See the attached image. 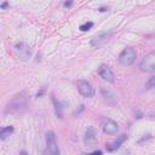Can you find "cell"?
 <instances>
[{
    "instance_id": "cell-13",
    "label": "cell",
    "mask_w": 155,
    "mask_h": 155,
    "mask_svg": "<svg viewBox=\"0 0 155 155\" xmlns=\"http://www.w3.org/2000/svg\"><path fill=\"white\" fill-rule=\"evenodd\" d=\"M53 103H54V109H56V115L59 117V119H62L63 117V113H62V107H61V103L59 102H57L54 98H53Z\"/></svg>"
},
{
    "instance_id": "cell-4",
    "label": "cell",
    "mask_w": 155,
    "mask_h": 155,
    "mask_svg": "<svg viewBox=\"0 0 155 155\" xmlns=\"http://www.w3.org/2000/svg\"><path fill=\"white\" fill-rule=\"evenodd\" d=\"M46 145H47V150L50 154L52 155H58L59 154V149L57 145V140H56V136L52 131L46 132Z\"/></svg>"
},
{
    "instance_id": "cell-7",
    "label": "cell",
    "mask_w": 155,
    "mask_h": 155,
    "mask_svg": "<svg viewBox=\"0 0 155 155\" xmlns=\"http://www.w3.org/2000/svg\"><path fill=\"white\" fill-rule=\"evenodd\" d=\"M119 127L115 121L111 119H104L103 120V132L107 134H116Z\"/></svg>"
},
{
    "instance_id": "cell-14",
    "label": "cell",
    "mask_w": 155,
    "mask_h": 155,
    "mask_svg": "<svg viewBox=\"0 0 155 155\" xmlns=\"http://www.w3.org/2000/svg\"><path fill=\"white\" fill-rule=\"evenodd\" d=\"M101 91H102L103 96L105 97V99H108V101H110L111 98H114V97H115V96H114L109 90H105V87H104V86H101Z\"/></svg>"
},
{
    "instance_id": "cell-9",
    "label": "cell",
    "mask_w": 155,
    "mask_h": 155,
    "mask_svg": "<svg viewBox=\"0 0 155 155\" xmlns=\"http://www.w3.org/2000/svg\"><path fill=\"white\" fill-rule=\"evenodd\" d=\"M16 50H17V53L21 57V59L25 61V59H28L30 57V48L25 44H23V42L17 44L16 45Z\"/></svg>"
},
{
    "instance_id": "cell-12",
    "label": "cell",
    "mask_w": 155,
    "mask_h": 155,
    "mask_svg": "<svg viewBox=\"0 0 155 155\" xmlns=\"http://www.w3.org/2000/svg\"><path fill=\"white\" fill-rule=\"evenodd\" d=\"M12 132H13V127H12V126L2 127L1 131H0V138H1V139H6Z\"/></svg>"
},
{
    "instance_id": "cell-8",
    "label": "cell",
    "mask_w": 155,
    "mask_h": 155,
    "mask_svg": "<svg viewBox=\"0 0 155 155\" xmlns=\"http://www.w3.org/2000/svg\"><path fill=\"white\" fill-rule=\"evenodd\" d=\"M98 74H99V76L102 79H104V80H107L109 82H113L114 81V74H113L111 69L108 65H105V64H102L98 68Z\"/></svg>"
},
{
    "instance_id": "cell-5",
    "label": "cell",
    "mask_w": 155,
    "mask_h": 155,
    "mask_svg": "<svg viewBox=\"0 0 155 155\" xmlns=\"http://www.w3.org/2000/svg\"><path fill=\"white\" fill-rule=\"evenodd\" d=\"M76 86H78V91H79L84 97H87V98L93 97L94 91H93L92 85H91L88 81H86V80H79L78 84H76Z\"/></svg>"
},
{
    "instance_id": "cell-11",
    "label": "cell",
    "mask_w": 155,
    "mask_h": 155,
    "mask_svg": "<svg viewBox=\"0 0 155 155\" xmlns=\"http://www.w3.org/2000/svg\"><path fill=\"white\" fill-rule=\"evenodd\" d=\"M126 139H127V136H126V134H122L121 137H119V138H117V140H114V142L107 143V144H105V149H107L108 151H114V150L119 149V148H120V145L122 144V142H124V140H126Z\"/></svg>"
},
{
    "instance_id": "cell-2",
    "label": "cell",
    "mask_w": 155,
    "mask_h": 155,
    "mask_svg": "<svg viewBox=\"0 0 155 155\" xmlns=\"http://www.w3.org/2000/svg\"><path fill=\"white\" fill-rule=\"evenodd\" d=\"M136 57H137L136 50L132 48V47H127V48L122 50L121 53L119 54V62L122 65H131L134 62Z\"/></svg>"
},
{
    "instance_id": "cell-1",
    "label": "cell",
    "mask_w": 155,
    "mask_h": 155,
    "mask_svg": "<svg viewBox=\"0 0 155 155\" xmlns=\"http://www.w3.org/2000/svg\"><path fill=\"white\" fill-rule=\"evenodd\" d=\"M25 97L21 93V94H17L13 99H11V102L7 104L6 107V113H11V114H16V113H19L22 111L24 108H25Z\"/></svg>"
},
{
    "instance_id": "cell-6",
    "label": "cell",
    "mask_w": 155,
    "mask_h": 155,
    "mask_svg": "<svg viewBox=\"0 0 155 155\" xmlns=\"http://www.w3.org/2000/svg\"><path fill=\"white\" fill-rule=\"evenodd\" d=\"M84 143L86 147H94L97 143V137H96V131L93 127H88L87 131L85 132L84 136Z\"/></svg>"
},
{
    "instance_id": "cell-17",
    "label": "cell",
    "mask_w": 155,
    "mask_h": 155,
    "mask_svg": "<svg viewBox=\"0 0 155 155\" xmlns=\"http://www.w3.org/2000/svg\"><path fill=\"white\" fill-rule=\"evenodd\" d=\"M71 4H73V0H68V1H65V2H64V6L69 7V6H71Z\"/></svg>"
},
{
    "instance_id": "cell-18",
    "label": "cell",
    "mask_w": 155,
    "mask_h": 155,
    "mask_svg": "<svg viewBox=\"0 0 155 155\" xmlns=\"http://www.w3.org/2000/svg\"><path fill=\"white\" fill-rule=\"evenodd\" d=\"M93 154H102V151L101 150H96V151H93Z\"/></svg>"
},
{
    "instance_id": "cell-16",
    "label": "cell",
    "mask_w": 155,
    "mask_h": 155,
    "mask_svg": "<svg viewBox=\"0 0 155 155\" xmlns=\"http://www.w3.org/2000/svg\"><path fill=\"white\" fill-rule=\"evenodd\" d=\"M147 88H150V87H155V76H153V78H150L149 80H148V82H147Z\"/></svg>"
},
{
    "instance_id": "cell-15",
    "label": "cell",
    "mask_w": 155,
    "mask_h": 155,
    "mask_svg": "<svg viewBox=\"0 0 155 155\" xmlns=\"http://www.w3.org/2000/svg\"><path fill=\"white\" fill-rule=\"evenodd\" d=\"M92 27H93V23H92V22H86V23H84V24L80 25V30H81V31H87V30H90Z\"/></svg>"
},
{
    "instance_id": "cell-3",
    "label": "cell",
    "mask_w": 155,
    "mask_h": 155,
    "mask_svg": "<svg viewBox=\"0 0 155 155\" xmlns=\"http://www.w3.org/2000/svg\"><path fill=\"white\" fill-rule=\"evenodd\" d=\"M140 70L145 73L155 71V51L148 53L140 62Z\"/></svg>"
},
{
    "instance_id": "cell-10",
    "label": "cell",
    "mask_w": 155,
    "mask_h": 155,
    "mask_svg": "<svg viewBox=\"0 0 155 155\" xmlns=\"http://www.w3.org/2000/svg\"><path fill=\"white\" fill-rule=\"evenodd\" d=\"M110 35H111V31H109V33H99V34H97V35H94L93 38H92V40H91V45H93V46H98V45H101V44H103V42H105L109 38H110Z\"/></svg>"
}]
</instances>
